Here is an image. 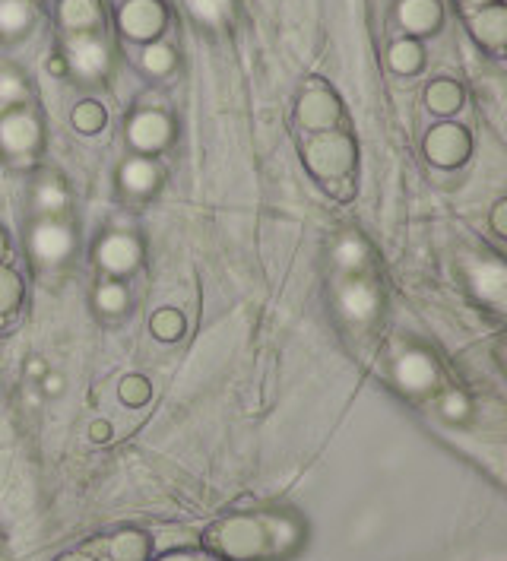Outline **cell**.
Here are the masks:
<instances>
[{
	"label": "cell",
	"mask_w": 507,
	"mask_h": 561,
	"mask_svg": "<svg viewBox=\"0 0 507 561\" xmlns=\"http://www.w3.org/2000/svg\"><path fill=\"white\" fill-rule=\"evenodd\" d=\"M29 248H32L35 260L54 267V264H64V260L73 254L77 238H73V232L64 226V222L42 219V222H35V229L29 235Z\"/></svg>",
	"instance_id": "obj_4"
},
{
	"label": "cell",
	"mask_w": 507,
	"mask_h": 561,
	"mask_svg": "<svg viewBox=\"0 0 507 561\" xmlns=\"http://www.w3.org/2000/svg\"><path fill=\"white\" fill-rule=\"evenodd\" d=\"M23 302V283L20 276H16L13 270L0 267V314H10L16 311Z\"/></svg>",
	"instance_id": "obj_27"
},
{
	"label": "cell",
	"mask_w": 507,
	"mask_h": 561,
	"mask_svg": "<svg viewBox=\"0 0 507 561\" xmlns=\"http://www.w3.org/2000/svg\"><path fill=\"white\" fill-rule=\"evenodd\" d=\"M29 99V86L16 70L4 67L0 70V105L4 108H20Z\"/></svg>",
	"instance_id": "obj_24"
},
{
	"label": "cell",
	"mask_w": 507,
	"mask_h": 561,
	"mask_svg": "<svg viewBox=\"0 0 507 561\" xmlns=\"http://www.w3.org/2000/svg\"><path fill=\"white\" fill-rule=\"evenodd\" d=\"M473 35L479 39V45H485L488 51H501L504 48V39H507V13L501 4H492V7H479L473 13Z\"/></svg>",
	"instance_id": "obj_16"
},
{
	"label": "cell",
	"mask_w": 507,
	"mask_h": 561,
	"mask_svg": "<svg viewBox=\"0 0 507 561\" xmlns=\"http://www.w3.org/2000/svg\"><path fill=\"white\" fill-rule=\"evenodd\" d=\"M61 23L73 32H96L102 26L99 0H61Z\"/></svg>",
	"instance_id": "obj_17"
},
{
	"label": "cell",
	"mask_w": 507,
	"mask_h": 561,
	"mask_svg": "<svg viewBox=\"0 0 507 561\" xmlns=\"http://www.w3.org/2000/svg\"><path fill=\"white\" fill-rule=\"evenodd\" d=\"M216 546L232 558H257V555H264L267 536L257 520H232V523H225L222 533L216 536Z\"/></svg>",
	"instance_id": "obj_9"
},
{
	"label": "cell",
	"mask_w": 507,
	"mask_h": 561,
	"mask_svg": "<svg viewBox=\"0 0 507 561\" xmlns=\"http://www.w3.org/2000/svg\"><path fill=\"white\" fill-rule=\"evenodd\" d=\"M32 203H35V210H39L42 216H58L64 213L67 207V187L61 178H54V175H45L39 178V184H35V191H32Z\"/></svg>",
	"instance_id": "obj_18"
},
{
	"label": "cell",
	"mask_w": 507,
	"mask_h": 561,
	"mask_svg": "<svg viewBox=\"0 0 507 561\" xmlns=\"http://www.w3.org/2000/svg\"><path fill=\"white\" fill-rule=\"evenodd\" d=\"M504 216H507V203L501 200L498 207H495V213H492V226H495L498 235H507V219Z\"/></svg>",
	"instance_id": "obj_33"
},
{
	"label": "cell",
	"mask_w": 507,
	"mask_h": 561,
	"mask_svg": "<svg viewBox=\"0 0 507 561\" xmlns=\"http://www.w3.org/2000/svg\"><path fill=\"white\" fill-rule=\"evenodd\" d=\"M127 140L134 149H140V153H159V149H165L168 140H172V121L153 108L137 111L127 124Z\"/></svg>",
	"instance_id": "obj_7"
},
{
	"label": "cell",
	"mask_w": 507,
	"mask_h": 561,
	"mask_svg": "<svg viewBox=\"0 0 507 561\" xmlns=\"http://www.w3.org/2000/svg\"><path fill=\"white\" fill-rule=\"evenodd\" d=\"M466 409H469V406H466V400H463L460 394H450V397L444 400V416H447V419H463Z\"/></svg>",
	"instance_id": "obj_32"
},
{
	"label": "cell",
	"mask_w": 507,
	"mask_h": 561,
	"mask_svg": "<svg viewBox=\"0 0 507 561\" xmlns=\"http://www.w3.org/2000/svg\"><path fill=\"white\" fill-rule=\"evenodd\" d=\"M42 387H45V394H61V390H64V378H61V374H45Z\"/></svg>",
	"instance_id": "obj_34"
},
{
	"label": "cell",
	"mask_w": 507,
	"mask_h": 561,
	"mask_svg": "<svg viewBox=\"0 0 507 561\" xmlns=\"http://www.w3.org/2000/svg\"><path fill=\"white\" fill-rule=\"evenodd\" d=\"M397 20L412 35H428V32H438L444 10L438 0H400Z\"/></svg>",
	"instance_id": "obj_14"
},
{
	"label": "cell",
	"mask_w": 507,
	"mask_h": 561,
	"mask_svg": "<svg viewBox=\"0 0 507 561\" xmlns=\"http://www.w3.org/2000/svg\"><path fill=\"white\" fill-rule=\"evenodd\" d=\"M73 127L80 134H96V130L105 127V108L99 102H80L73 108Z\"/></svg>",
	"instance_id": "obj_28"
},
{
	"label": "cell",
	"mask_w": 507,
	"mask_h": 561,
	"mask_svg": "<svg viewBox=\"0 0 507 561\" xmlns=\"http://www.w3.org/2000/svg\"><path fill=\"white\" fill-rule=\"evenodd\" d=\"M191 16L206 26V29H219L232 20V0H184Z\"/></svg>",
	"instance_id": "obj_20"
},
{
	"label": "cell",
	"mask_w": 507,
	"mask_h": 561,
	"mask_svg": "<svg viewBox=\"0 0 507 561\" xmlns=\"http://www.w3.org/2000/svg\"><path fill=\"white\" fill-rule=\"evenodd\" d=\"M308 168L324 181H346L355 165V143L343 130H317L305 146Z\"/></svg>",
	"instance_id": "obj_1"
},
{
	"label": "cell",
	"mask_w": 507,
	"mask_h": 561,
	"mask_svg": "<svg viewBox=\"0 0 507 561\" xmlns=\"http://www.w3.org/2000/svg\"><path fill=\"white\" fill-rule=\"evenodd\" d=\"M89 435H92V441H108L111 438V425L108 422H92Z\"/></svg>",
	"instance_id": "obj_35"
},
{
	"label": "cell",
	"mask_w": 507,
	"mask_h": 561,
	"mask_svg": "<svg viewBox=\"0 0 507 561\" xmlns=\"http://www.w3.org/2000/svg\"><path fill=\"white\" fill-rule=\"evenodd\" d=\"M175 51L168 48V45H149L143 51V67L149 73H156V77H165V73H172L175 70Z\"/></svg>",
	"instance_id": "obj_29"
},
{
	"label": "cell",
	"mask_w": 507,
	"mask_h": 561,
	"mask_svg": "<svg viewBox=\"0 0 507 561\" xmlns=\"http://www.w3.org/2000/svg\"><path fill=\"white\" fill-rule=\"evenodd\" d=\"M469 149H473V140H469L466 127L460 124H438L431 127V134L425 137V153L435 165L454 168L460 162H466Z\"/></svg>",
	"instance_id": "obj_5"
},
{
	"label": "cell",
	"mask_w": 507,
	"mask_h": 561,
	"mask_svg": "<svg viewBox=\"0 0 507 561\" xmlns=\"http://www.w3.org/2000/svg\"><path fill=\"white\" fill-rule=\"evenodd\" d=\"M333 260H336V267L340 270H362L365 267V260H368V248H365V241L362 238H355V235H346L336 241V248H333Z\"/></svg>",
	"instance_id": "obj_23"
},
{
	"label": "cell",
	"mask_w": 507,
	"mask_h": 561,
	"mask_svg": "<svg viewBox=\"0 0 507 561\" xmlns=\"http://www.w3.org/2000/svg\"><path fill=\"white\" fill-rule=\"evenodd\" d=\"M159 165L153 159H127L121 165V172H118V181H121V191L130 194V197H146V194H153L156 187H159Z\"/></svg>",
	"instance_id": "obj_15"
},
{
	"label": "cell",
	"mask_w": 507,
	"mask_h": 561,
	"mask_svg": "<svg viewBox=\"0 0 507 561\" xmlns=\"http://www.w3.org/2000/svg\"><path fill=\"white\" fill-rule=\"evenodd\" d=\"M425 102L431 111H438V115H454V111H460V105H463V89L454 80H438L428 86Z\"/></svg>",
	"instance_id": "obj_21"
},
{
	"label": "cell",
	"mask_w": 507,
	"mask_h": 561,
	"mask_svg": "<svg viewBox=\"0 0 507 561\" xmlns=\"http://www.w3.org/2000/svg\"><path fill=\"white\" fill-rule=\"evenodd\" d=\"M149 330H153V336H159V340L172 343L178 340V336L184 333V317L172 308H162L153 314V321H149Z\"/></svg>",
	"instance_id": "obj_26"
},
{
	"label": "cell",
	"mask_w": 507,
	"mask_h": 561,
	"mask_svg": "<svg viewBox=\"0 0 507 561\" xmlns=\"http://www.w3.org/2000/svg\"><path fill=\"white\" fill-rule=\"evenodd\" d=\"M393 374H397L400 387L409 390V394H425V390L438 384V365L425 349H406L397 359Z\"/></svg>",
	"instance_id": "obj_12"
},
{
	"label": "cell",
	"mask_w": 507,
	"mask_h": 561,
	"mask_svg": "<svg viewBox=\"0 0 507 561\" xmlns=\"http://www.w3.org/2000/svg\"><path fill=\"white\" fill-rule=\"evenodd\" d=\"M4 251H7V238H4V232H0V257H4Z\"/></svg>",
	"instance_id": "obj_40"
},
{
	"label": "cell",
	"mask_w": 507,
	"mask_h": 561,
	"mask_svg": "<svg viewBox=\"0 0 507 561\" xmlns=\"http://www.w3.org/2000/svg\"><path fill=\"white\" fill-rule=\"evenodd\" d=\"M466 279L469 289H473L482 302L501 305L507 292V270L498 257H473L466 260Z\"/></svg>",
	"instance_id": "obj_8"
},
{
	"label": "cell",
	"mask_w": 507,
	"mask_h": 561,
	"mask_svg": "<svg viewBox=\"0 0 507 561\" xmlns=\"http://www.w3.org/2000/svg\"><path fill=\"white\" fill-rule=\"evenodd\" d=\"M165 561H200V558H194V555H172V558H165Z\"/></svg>",
	"instance_id": "obj_39"
},
{
	"label": "cell",
	"mask_w": 507,
	"mask_h": 561,
	"mask_svg": "<svg viewBox=\"0 0 507 561\" xmlns=\"http://www.w3.org/2000/svg\"><path fill=\"white\" fill-rule=\"evenodd\" d=\"M35 20V10L29 0H0V35L4 39H16V35L29 32Z\"/></svg>",
	"instance_id": "obj_19"
},
{
	"label": "cell",
	"mask_w": 507,
	"mask_h": 561,
	"mask_svg": "<svg viewBox=\"0 0 507 561\" xmlns=\"http://www.w3.org/2000/svg\"><path fill=\"white\" fill-rule=\"evenodd\" d=\"M121 400L130 406H143L149 400V381L140 378V374H130V378L121 381Z\"/></svg>",
	"instance_id": "obj_31"
},
{
	"label": "cell",
	"mask_w": 507,
	"mask_h": 561,
	"mask_svg": "<svg viewBox=\"0 0 507 561\" xmlns=\"http://www.w3.org/2000/svg\"><path fill=\"white\" fill-rule=\"evenodd\" d=\"M96 308L105 314H121L127 308V289L121 283H102L96 289Z\"/></svg>",
	"instance_id": "obj_30"
},
{
	"label": "cell",
	"mask_w": 507,
	"mask_h": 561,
	"mask_svg": "<svg viewBox=\"0 0 507 561\" xmlns=\"http://www.w3.org/2000/svg\"><path fill=\"white\" fill-rule=\"evenodd\" d=\"M42 143V127L29 108H10L0 118V149L10 159H29Z\"/></svg>",
	"instance_id": "obj_2"
},
{
	"label": "cell",
	"mask_w": 507,
	"mask_h": 561,
	"mask_svg": "<svg viewBox=\"0 0 507 561\" xmlns=\"http://www.w3.org/2000/svg\"><path fill=\"white\" fill-rule=\"evenodd\" d=\"M387 61L390 67L397 70V73H416L425 61V54H422V45L419 42H412V39H400V42H393L390 45V54H387Z\"/></svg>",
	"instance_id": "obj_22"
},
{
	"label": "cell",
	"mask_w": 507,
	"mask_h": 561,
	"mask_svg": "<svg viewBox=\"0 0 507 561\" xmlns=\"http://www.w3.org/2000/svg\"><path fill=\"white\" fill-rule=\"evenodd\" d=\"M146 552H149V542L140 533H121V536H115V542H111V555H115V561H143Z\"/></svg>",
	"instance_id": "obj_25"
},
{
	"label": "cell",
	"mask_w": 507,
	"mask_h": 561,
	"mask_svg": "<svg viewBox=\"0 0 507 561\" xmlns=\"http://www.w3.org/2000/svg\"><path fill=\"white\" fill-rule=\"evenodd\" d=\"M378 305H381V295L368 279H352V283H346L340 289V311L352 324L371 321V317L378 314Z\"/></svg>",
	"instance_id": "obj_13"
},
{
	"label": "cell",
	"mask_w": 507,
	"mask_h": 561,
	"mask_svg": "<svg viewBox=\"0 0 507 561\" xmlns=\"http://www.w3.org/2000/svg\"><path fill=\"white\" fill-rule=\"evenodd\" d=\"M48 70H51V73H64V61H58V58L48 61Z\"/></svg>",
	"instance_id": "obj_37"
},
{
	"label": "cell",
	"mask_w": 507,
	"mask_h": 561,
	"mask_svg": "<svg viewBox=\"0 0 507 561\" xmlns=\"http://www.w3.org/2000/svg\"><path fill=\"white\" fill-rule=\"evenodd\" d=\"M67 61H70V70L77 73L83 80H96L108 70L111 64V51H108V42L99 39L96 32H80V35H70L67 42Z\"/></svg>",
	"instance_id": "obj_3"
},
{
	"label": "cell",
	"mask_w": 507,
	"mask_h": 561,
	"mask_svg": "<svg viewBox=\"0 0 507 561\" xmlns=\"http://www.w3.org/2000/svg\"><path fill=\"white\" fill-rule=\"evenodd\" d=\"M64 561H86V558H64Z\"/></svg>",
	"instance_id": "obj_41"
},
{
	"label": "cell",
	"mask_w": 507,
	"mask_h": 561,
	"mask_svg": "<svg viewBox=\"0 0 507 561\" xmlns=\"http://www.w3.org/2000/svg\"><path fill=\"white\" fill-rule=\"evenodd\" d=\"M26 371L32 374V378H39V374H45V362H39V359H32V362L26 365Z\"/></svg>",
	"instance_id": "obj_36"
},
{
	"label": "cell",
	"mask_w": 507,
	"mask_h": 561,
	"mask_svg": "<svg viewBox=\"0 0 507 561\" xmlns=\"http://www.w3.org/2000/svg\"><path fill=\"white\" fill-rule=\"evenodd\" d=\"M140 257H143V248H140V241L130 235V232H111V235H105L99 245H96L99 267L108 270L111 276L134 273L137 264H140Z\"/></svg>",
	"instance_id": "obj_6"
},
{
	"label": "cell",
	"mask_w": 507,
	"mask_h": 561,
	"mask_svg": "<svg viewBox=\"0 0 507 561\" xmlns=\"http://www.w3.org/2000/svg\"><path fill=\"white\" fill-rule=\"evenodd\" d=\"M165 20L168 16L159 0H127L118 13V23L130 39H153L165 29Z\"/></svg>",
	"instance_id": "obj_11"
},
{
	"label": "cell",
	"mask_w": 507,
	"mask_h": 561,
	"mask_svg": "<svg viewBox=\"0 0 507 561\" xmlns=\"http://www.w3.org/2000/svg\"><path fill=\"white\" fill-rule=\"evenodd\" d=\"M340 115H343L340 99L324 86H311L302 92V99H298V121L308 130H333Z\"/></svg>",
	"instance_id": "obj_10"
},
{
	"label": "cell",
	"mask_w": 507,
	"mask_h": 561,
	"mask_svg": "<svg viewBox=\"0 0 507 561\" xmlns=\"http://www.w3.org/2000/svg\"><path fill=\"white\" fill-rule=\"evenodd\" d=\"M466 7H485V4H495V0H463Z\"/></svg>",
	"instance_id": "obj_38"
}]
</instances>
